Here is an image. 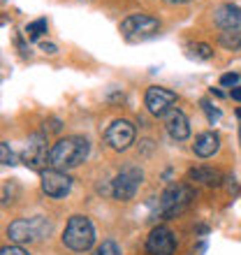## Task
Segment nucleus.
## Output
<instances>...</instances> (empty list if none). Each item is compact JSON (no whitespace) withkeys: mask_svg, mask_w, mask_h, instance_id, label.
Returning a JSON list of instances; mask_svg holds the SVG:
<instances>
[{"mask_svg":"<svg viewBox=\"0 0 241 255\" xmlns=\"http://www.w3.org/2000/svg\"><path fill=\"white\" fill-rule=\"evenodd\" d=\"M88 153H91V144L86 137L72 134L65 139H58L49 151V167L58 169V172H67V169L79 167L81 162H86Z\"/></svg>","mask_w":241,"mask_h":255,"instance_id":"obj_1","label":"nucleus"},{"mask_svg":"<svg viewBox=\"0 0 241 255\" xmlns=\"http://www.w3.org/2000/svg\"><path fill=\"white\" fill-rule=\"evenodd\" d=\"M60 239H63V246H67L74 253H86L95 244V225L91 223V218L77 214L67 221Z\"/></svg>","mask_w":241,"mask_h":255,"instance_id":"obj_2","label":"nucleus"},{"mask_svg":"<svg viewBox=\"0 0 241 255\" xmlns=\"http://www.w3.org/2000/svg\"><path fill=\"white\" fill-rule=\"evenodd\" d=\"M51 235V221L47 216H33V218H16L7 225V237L14 244H33Z\"/></svg>","mask_w":241,"mask_h":255,"instance_id":"obj_3","label":"nucleus"},{"mask_svg":"<svg viewBox=\"0 0 241 255\" xmlns=\"http://www.w3.org/2000/svg\"><path fill=\"white\" fill-rule=\"evenodd\" d=\"M195 188L188 183H172L158 200V214L162 218H176L179 214H183L195 200Z\"/></svg>","mask_w":241,"mask_h":255,"instance_id":"obj_4","label":"nucleus"},{"mask_svg":"<svg viewBox=\"0 0 241 255\" xmlns=\"http://www.w3.org/2000/svg\"><path fill=\"white\" fill-rule=\"evenodd\" d=\"M160 33V21L151 14H130L120 21V35L127 42H146Z\"/></svg>","mask_w":241,"mask_h":255,"instance_id":"obj_5","label":"nucleus"},{"mask_svg":"<svg viewBox=\"0 0 241 255\" xmlns=\"http://www.w3.org/2000/svg\"><path fill=\"white\" fill-rule=\"evenodd\" d=\"M141 181H144V172L137 165H125L112 181V195L119 202H130L134 200V195L139 190Z\"/></svg>","mask_w":241,"mask_h":255,"instance_id":"obj_6","label":"nucleus"},{"mask_svg":"<svg viewBox=\"0 0 241 255\" xmlns=\"http://www.w3.org/2000/svg\"><path fill=\"white\" fill-rule=\"evenodd\" d=\"M40 186L42 193L47 197H54V200H60L70 195L72 190V179L67 176V172H58V169H42L40 172Z\"/></svg>","mask_w":241,"mask_h":255,"instance_id":"obj_7","label":"nucleus"},{"mask_svg":"<svg viewBox=\"0 0 241 255\" xmlns=\"http://www.w3.org/2000/svg\"><path fill=\"white\" fill-rule=\"evenodd\" d=\"M174 105H176V93L169 91V88L151 86L144 93V107L148 109V114H153V116H160L162 119Z\"/></svg>","mask_w":241,"mask_h":255,"instance_id":"obj_8","label":"nucleus"},{"mask_svg":"<svg viewBox=\"0 0 241 255\" xmlns=\"http://www.w3.org/2000/svg\"><path fill=\"white\" fill-rule=\"evenodd\" d=\"M146 253L148 255H174L176 253V237L167 225H155L146 237Z\"/></svg>","mask_w":241,"mask_h":255,"instance_id":"obj_9","label":"nucleus"},{"mask_svg":"<svg viewBox=\"0 0 241 255\" xmlns=\"http://www.w3.org/2000/svg\"><path fill=\"white\" fill-rule=\"evenodd\" d=\"M105 141L114 151H127L134 141V126L127 119H116L109 123L107 132H105Z\"/></svg>","mask_w":241,"mask_h":255,"instance_id":"obj_10","label":"nucleus"},{"mask_svg":"<svg viewBox=\"0 0 241 255\" xmlns=\"http://www.w3.org/2000/svg\"><path fill=\"white\" fill-rule=\"evenodd\" d=\"M49 151L47 148V139L44 134H33L28 146L21 151V162L30 169H40L42 172V165H49Z\"/></svg>","mask_w":241,"mask_h":255,"instance_id":"obj_11","label":"nucleus"},{"mask_svg":"<svg viewBox=\"0 0 241 255\" xmlns=\"http://www.w3.org/2000/svg\"><path fill=\"white\" fill-rule=\"evenodd\" d=\"M162 123H165V130L174 141H186L190 137V121H188V116L181 109L172 107L167 114L162 116Z\"/></svg>","mask_w":241,"mask_h":255,"instance_id":"obj_12","label":"nucleus"},{"mask_svg":"<svg viewBox=\"0 0 241 255\" xmlns=\"http://www.w3.org/2000/svg\"><path fill=\"white\" fill-rule=\"evenodd\" d=\"M214 21L221 30H237V28H241V7L232 5V2L221 5L214 12Z\"/></svg>","mask_w":241,"mask_h":255,"instance_id":"obj_13","label":"nucleus"},{"mask_svg":"<svg viewBox=\"0 0 241 255\" xmlns=\"http://www.w3.org/2000/svg\"><path fill=\"white\" fill-rule=\"evenodd\" d=\"M188 181L202 183V186H209V188H218V186L223 183V174L216 167L200 165V167L188 169Z\"/></svg>","mask_w":241,"mask_h":255,"instance_id":"obj_14","label":"nucleus"},{"mask_svg":"<svg viewBox=\"0 0 241 255\" xmlns=\"http://www.w3.org/2000/svg\"><path fill=\"white\" fill-rule=\"evenodd\" d=\"M218 148H221V137L211 130L207 132H202L195 137V144H193V153L197 158H211L214 153H218Z\"/></svg>","mask_w":241,"mask_h":255,"instance_id":"obj_15","label":"nucleus"},{"mask_svg":"<svg viewBox=\"0 0 241 255\" xmlns=\"http://www.w3.org/2000/svg\"><path fill=\"white\" fill-rule=\"evenodd\" d=\"M218 44L228 51H239L241 49V28L237 30H223L221 37H218Z\"/></svg>","mask_w":241,"mask_h":255,"instance_id":"obj_16","label":"nucleus"},{"mask_svg":"<svg viewBox=\"0 0 241 255\" xmlns=\"http://www.w3.org/2000/svg\"><path fill=\"white\" fill-rule=\"evenodd\" d=\"M188 51H190L195 61H211L214 58V47L207 44V42H195V44L188 47Z\"/></svg>","mask_w":241,"mask_h":255,"instance_id":"obj_17","label":"nucleus"},{"mask_svg":"<svg viewBox=\"0 0 241 255\" xmlns=\"http://www.w3.org/2000/svg\"><path fill=\"white\" fill-rule=\"evenodd\" d=\"M47 28H49L47 19H35V21H30V23L26 26V35L30 37V40H40L42 35L47 33Z\"/></svg>","mask_w":241,"mask_h":255,"instance_id":"obj_18","label":"nucleus"},{"mask_svg":"<svg viewBox=\"0 0 241 255\" xmlns=\"http://www.w3.org/2000/svg\"><path fill=\"white\" fill-rule=\"evenodd\" d=\"M200 107H202V112H204V114H207V121L211 123V126H216V123L221 121V109L218 107H214V105H211V102L209 100H200Z\"/></svg>","mask_w":241,"mask_h":255,"instance_id":"obj_19","label":"nucleus"},{"mask_svg":"<svg viewBox=\"0 0 241 255\" xmlns=\"http://www.w3.org/2000/svg\"><path fill=\"white\" fill-rule=\"evenodd\" d=\"M93 255H120V249H119V244H116V242L105 239V242H102L100 246L93 251Z\"/></svg>","mask_w":241,"mask_h":255,"instance_id":"obj_20","label":"nucleus"},{"mask_svg":"<svg viewBox=\"0 0 241 255\" xmlns=\"http://www.w3.org/2000/svg\"><path fill=\"white\" fill-rule=\"evenodd\" d=\"M0 160H2V165H16V162H14L12 148H9V144H7V141H2V144H0Z\"/></svg>","mask_w":241,"mask_h":255,"instance_id":"obj_21","label":"nucleus"},{"mask_svg":"<svg viewBox=\"0 0 241 255\" xmlns=\"http://www.w3.org/2000/svg\"><path fill=\"white\" fill-rule=\"evenodd\" d=\"M221 86H239V72H228L221 77Z\"/></svg>","mask_w":241,"mask_h":255,"instance_id":"obj_22","label":"nucleus"},{"mask_svg":"<svg viewBox=\"0 0 241 255\" xmlns=\"http://www.w3.org/2000/svg\"><path fill=\"white\" fill-rule=\"evenodd\" d=\"M0 255H30L26 249H21L19 244H14V246H2Z\"/></svg>","mask_w":241,"mask_h":255,"instance_id":"obj_23","label":"nucleus"},{"mask_svg":"<svg viewBox=\"0 0 241 255\" xmlns=\"http://www.w3.org/2000/svg\"><path fill=\"white\" fill-rule=\"evenodd\" d=\"M40 49L44 51V54H56V51H58V47H56V44H51V42H42Z\"/></svg>","mask_w":241,"mask_h":255,"instance_id":"obj_24","label":"nucleus"},{"mask_svg":"<svg viewBox=\"0 0 241 255\" xmlns=\"http://www.w3.org/2000/svg\"><path fill=\"white\" fill-rule=\"evenodd\" d=\"M230 98L235 102H241V86H235L232 91H230Z\"/></svg>","mask_w":241,"mask_h":255,"instance_id":"obj_25","label":"nucleus"},{"mask_svg":"<svg viewBox=\"0 0 241 255\" xmlns=\"http://www.w3.org/2000/svg\"><path fill=\"white\" fill-rule=\"evenodd\" d=\"M167 5H186V2H190V0H165Z\"/></svg>","mask_w":241,"mask_h":255,"instance_id":"obj_26","label":"nucleus"},{"mask_svg":"<svg viewBox=\"0 0 241 255\" xmlns=\"http://www.w3.org/2000/svg\"><path fill=\"white\" fill-rule=\"evenodd\" d=\"M211 95H216V98H223V93L218 91V88H211Z\"/></svg>","mask_w":241,"mask_h":255,"instance_id":"obj_27","label":"nucleus"},{"mask_svg":"<svg viewBox=\"0 0 241 255\" xmlns=\"http://www.w3.org/2000/svg\"><path fill=\"white\" fill-rule=\"evenodd\" d=\"M237 116H239V119H241V107H239V109H237Z\"/></svg>","mask_w":241,"mask_h":255,"instance_id":"obj_28","label":"nucleus"}]
</instances>
